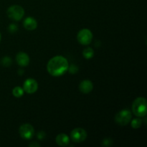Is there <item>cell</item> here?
<instances>
[{"label": "cell", "instance_id": "obj_18", "mask_svg": "<svg viewBox=\"0 0 147 147\" xmlns=\"http://www.w3.org/2000/svg\"><path fill=\"white\" fill-rule=\"evenodd\" d=\"M78 67L77 65L73 64L71 65L68 66V69H67V71L70 73V74H76L77 73V72L78 71Z\"/></svg>", "mask_w": 147, "mask_h": 147}, {"label": "cell", "instance_id": "obj_21", "mask_svg": "<svg viewBox=\"0 0 147 147\" xmlns=\"http://www.w3.org/2000/svg\"><path fill=\"white\" fill-rule=\"evenodd\" d=\"M30 147H40V144H39L37 142H32V143L30 144V145H29Z\"/></svg>", "mask_w": 147, "mask_h": 147}, {"label": "cell", "instance_id": "obj_22", "mask_svg": "<svg viewBox=\"0 0 147 147\" xmlns=\"http://www.w3.org/2000/svg\"><path fill=\"white\" fill-rule=\"evenodd\" d=\"M1 32H0V42H1Z\"/></svg>", "mask_w": 147, "mask_h": 147}, {"label": "cell", "instance_id": "obj_1", "mask_svg": "<svg viewBox=\"0 0 147 147\" xmlns=\"http://www.w3.org/2000/svg\"><path fill=\"white\" fill-rule=\"evenodd\" d=\"M69 63L67 59L62 55L52 57L47 65V70L49 74L54 77H59L64 75L68 69Z\"/></svg>", "mask_w": 147, "mask_h": 147}, {"label": "cell", "instance_id": "obj_20", "mask_svg": "<svg viewBox=\"0 0 147 147\" xmlns=\"http://www.w3.org/2000/svg\"><path fill=\"white\" fill-rule=\"evenodd\" d=\"M45 133L44 131H39L38 133H37V138L38 139H40V140H42V139H45Z\"/></svg>", "mask_w": 147, "mask_h": 147}, {"label": "cell", "instance_id": "obj_16", "mask_svg": "<svg viewBox=\"0 0 147 147\" xmlns=\"http://www.w3.org/2000/svg\"><path fill=\"white\" fill-rule=\"evenodd\" d=\"M1 63H2L4 67H8L12 64V60H11V57H8V56H5L4 57H3L2 60H1Z\"/></svg>", "mask_w": 147, "mask_h": 147}, {"label": "cell", "instance_id": "obj_17", "mask_svg": "<svg viewBox=\"0 0 147 147\" xmlns=\"http://www.w3.org/2000/svg\"><path fill=\"white\" fill-rule=\"evenodd\" d=\"M8 31L11 34H14V33H16L17 31H18V26L17 24H10L8 26Z\"/></svg>", "mask_w": 147, "mask_h": 147}, {"label": "cell", "instance_id": "obj_10", "mask_svg": "<svg viewBox=\"0 0 147 147\" xmlns=\"http://www.w3.org/2000/svg\"><path fill=\"white\" fill-rule=\"evenodd\" d=\"M93 89V84L90 80H84L80 82L79 85V90L84 94L90 93Z\"/></svg>", "mask_w": 147, "mask_h": 147}, {"label": "cell", "instance_id": "obj_14", "mask_svg": "<svg viewBox=\"0 0 147 147\" xmlns=\"http://www.w3.org/2000/svg\"><path fill=\"white\" fill-rule=\"evenodd\" d=\"M24 90L23 88L20 86H16L12 90V94L16 98H21L24 95Z\"/></svg>", "mask_w": 147, "mask_h": 147}, {"label": "cell", "instance_id": "obj_9", "mask_svg": "<svg viewBox=\"0 0 147 147\" xmlns=\"http://www.w3.org/2000/svg\"><path fill=\"white\" fill-rule=\"evenodd\" d=\"M16 61L20 67H26L30 64V57L27 53L20 52L16 56Z\"/></svg>", "mask_w": 147, "mask_h": 147}, {"label": "cell", "instance_id": "obj_11", "mask_svg": "<svg viewBox=\"0 0 147 147\" xmlns=\"http://www.w3.org/2000/svg\"><path fill=\"white\" fill-rule=\"evenodd\" d=\"M23 26L26 30L29 31H32L37 27V22L33 17H28L23 22Z\"/></svg>", "mask_w": 147, "mask_h": 147}, {"label": "cell", "instance_id": "obj_12", "mask_svg": "<svg viewBox=\"0 0 147 147\" xmlns=\"http://www.w3.org/2000/svg\"><path fill=\"white\" fill-rule=\"evenodd\" d=\"M57 144L60 146H67L70 143V138L65 134H59L55 138Z\"/></svg>", "mask_w": 147, "mask_h": 147}, {"label": "cell", "instance_id": "obj_3", "mask_svg": "<svg viewBox=\"0 0 147 147\" xmlns=\"http://www.w3.org/2000/svg\"><path fill=\"white\" fill-rule=\"evenodd\" d=\"M7 16L14 21H20L24 15V9L20 5H12L7 9Z\"/></svg>", "mask_w": 147, "mask_h": 147}, {"label": "cell", "instance_id": "obj_2", "mask_svg": "<svg viewBox=\"0 0 147 147\" xmlns=\"http://www.w3.org/2000/svg\"><path fill=\"white\" fill-rule=\"evenodd\" d=\"M132 112L137 117H145L147 114L146 99L144 97L135 99L132 104Z\"/></svg>", "mask_w": 147, "mask_h": 147}, {"label": "cell", "instance_id": "obj_15", "mask_svg": "<svg viewBox=\"0 0 147 147\" xmlns=\"http://www.w3.org/2000/svg\"><path fill=\"white\" fill-rule=\"evenodd\" d=\"M131 126L133 129H137L142 126V120L141 119H139V117L136 118V119H134L131 120Z\"/></svg>", "mask_w": 147, "mask_h": 147}, {"label": "cell", "instance_id": "obj_19", "mask_svg": "<svg viewBox=\"0 0 147 147\" xmlns=\"http://www.w3.org/2000/svg\"><path fill=\"white\" fill-rule=\"evenodd\" d=\"M112 144H113V141L111 139H109V138H106L102 142V145L103 146H111Z\"/></svg>", "mask_w": 147, "mask_h": 147}, {"label": "cell", "instance_id": "obj_8", "mask_svg": "<svg viewBox=\"0 0 147 147\" xmlns=\"http://www.w3.org/2000/svg\"><path fill=\"white\" fill-rule=\"evenodd\" d=\"M23 89H24V92H26L27 93L32 94V93H35L38 89V83L36 80L29 78L24 82Z\"/></svg>", "mask_w": 147, "mask_h": 147}, {"label": "cell", "instance_id": "obj_7", "mask_svg": "<svg viewBox=\"0 0 147 147\" xmlns=\"http://www.w3.org/2000/svg\"><path fill=\"white\" fill-rule=\"evenodd\" d=\"M87 138V132L82 128H76L70 132V139L75 143H81Z\"/></svg>", "mask_w": 147, "mask_h": 147}, {"label": "cell", "instance_id": "obj_5", "mask_svg": "<svg viewBox=\"0 0 147 147\" xmlns=\"http://www.w3.org/2000/svg\"><path fill=\"white\" fill-rule=\"evenodd\" d=\"M77 40L82 45H88L93 40V33L88 29H83L78 33Z\"/></svg>", "mask_w": 147, "mask_h": 147}, {"label": "cell", "instance_id": "obj_13", "mask_svg": "<svg viewBox=\"0 0 147 147\" xmlns=\"http://www.w3.org/2000/svg\"><path fill=\"white\" fill-rule=\"evenodd\" d=\"M83 56L87 60L91 59L94 56V50L92 47H87L83 51Z\"/></svg>", "mask_w": 147, "mask_h": 147}, {"label": "cell", "instance_id": "obj_6", "mask_svg": "<svg viewBox=\"0 0 147 147\" xmlns=\"http://www.w3.org/2000/svg\"><path fill=\"white\" fill-rule=\"evenodd\" d=\"M19 133L20 136L25 140H30L34 136V127L30 123H24L21 125L19 129Z\"/></svg>", "mask_w": 147, "mask_h": 147}, {"label": "cell", "instance_id": "obj_4", "mask_svg": "<svg viewBox=\"0 0 147 147\" xmlns=\"http://www.w3.org/2000/svg\"><path fill=\"white\" fill-rule=\"evenodd\" d=\"M132 119L131 112L129 109H123L115 116V121L120 126H126Z\"/></svg>", "mask_w": 147, "mask_h": 147}]
</instances>
